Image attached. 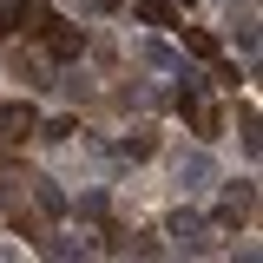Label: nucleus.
I'll use <instances>...</instances> for the list:
<instances>
[{"label":"nucleus","mask_w":263,"mask_h":263,"mask_svg":"<svg viewBox=\"0 0 263 263\" xmlns=\"http://www.w3.org/2000/svg\"><path fill=\"white\" fill-rule=\"evenodd\" d=\"M171 237H178V243H184L191 257H204V250H211V237H204V224H197V217H184V211L171 217Z\"/></svg>","instance_id":"7ed1b4c3"},{"label":"nucleus","mask_w":263,"mask_h":263,"mask_svg":"<svg viewBox=\"0 0 263 263\" xmlns=\"http://www.w3.org/2000/svg\"><path fill=\"white\" fill-rule=\"evenodd\" d=\"M138 20H145V27H178L171 0H138Z\"/></svg>","instance_id":"423d86ee"},{"label":"nucleus","mask_w":263,"mask_h":263,"mask_svg":"<svg viewBox=\"0 0 263 263\" xmlns=\"http://www.w3.org/2000/svg\"><path fill=\"white\" fill-rule=\"evenodd\" d=\"M211 178H217V164H211V152H184V158H178V184H184V191H204Z\"/></svg>","instance_id":"f257e3e1"},{"label":"nucleus","mask_w":263,"mask_h":263,"mask_svg":"<svg viewBox=\"0 0 263 263\" xmlns=\"http://www.w3.org/2000/svg\"><path fill=\"white\" fill-rule=\"evenodd\" d=\"M20 7H27V0H0V40L20 33Z\"/></svg>","instance_id":"1a4fd4ad"},{"label":"nucleus","mask_w":263,"mask_h":263,"mask_svg":"<svg viewBox=\"0 0 263 263\" xmlns=\"http://www.w3.org/2000/svg\"><path fill=\"white\" fill-rule=\"evenodd\" d=\"M119 152H125V158H152V152H158V138H152V132H138V138L119 145Z\"/></svg>","instance_id":"6e6552de"},{"label":"nucleus","mask_w":263,"mask_h":263,"mask_svg":"<svg viewBox=\"0 0 263 263\" xmlns=\"http://www.w3.org/2000/svg\"><path fill=\"white\" fill-rule=\"evenodd\" d=\"M33 125H40V112H33L27 99H20V105H0V132H7V138H27Z\"/></svg>","instance_id":"f03ea898"},{"label":"nucleus","mask_w":263,"mask_h":263,"mask_svg":"<svg viewBox=\"0 0 263 263\" xmlns=\"http://www.w3.org/2000/svg\"><path fill=\"white\" fill-rule=\"evenodd\" d=\"M92 7H119V0H92Z\"/></svg>","instance_id":"9b49d317"},{"label":"nucleus","mask_w":263,"mask_h":263,"mask_svg":"<svg viewBox=\"0 0 263 263\" xmlns=\"http://www.w3.org/2000/svg\"><path fill=\"white\" fill-rule=\"evenodd\" d=\"M178 33H184V27H178ZM184 46H191L197 60H217V40H211L204 27H191V33H184Z\"/></svg>","instance_id":"0eeeda50"},{"label":"nucleus","mask_w":263,"mask_h":263,"mask_svg":"<svg viewBox=\"0 0 263 263\" xmlns=\"http://www.w3.org/2000/svg\"><path fill=\"white\" fill-rule=\"evenodd\" d=\"M0 263H20V257H13V250H7V243H0Z\"/></svg>","instance_id":"9d476101"},{"label":"nucleus","mask_w":263,"mask_h":263,"mask_svg":"<svg viewBox=\"0 0 263 263\" xmlns=\"http://www.w3.org/2000/svg\"><path fill=\"white\" fill-rule=\"evenodd\" d=\"M243 217H250V191H230L224 204H217V224H224V230H237Z\"/></svg>","instance_id":"39448f33"},{"label":"nucleus","mask_w":263,"mask_h":263,"mask_svg":"<svg viewBox=\"0 0 263 263\" xmlns=\"http://www.w3.org/2000/svg\"><path fill=\"white\" fill-rule=\"evenodd\" d=\"M46 46H53L60 60H72V53L86 46V33H79V27H66V20H53V33H46Z\"/></svg>","instance_id":"20e7f679"}]
</instances>
